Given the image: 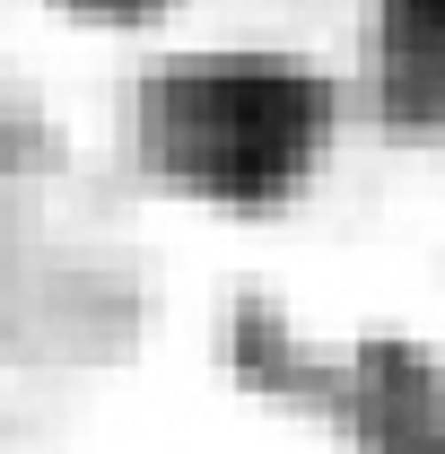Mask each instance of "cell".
Instances as JSON below:
<instances>
[{
  "instance_id": "obj_1",
  "label": "cell",
  "mask_w": 445,
  "mask_h": 454,
  "mask_svg": "<svg viewBox=\"0 0 445 454\" xmlns=\"http://www.w3.org/2000/svg\"><path fill=\"white\" fill-rule=\"evenodd\" d=\"M149 140L175 175L262 201L315 149V88L288 70H210V79H175L149 106Z\"/></svg>"
},
{
  "instance_id": "obj_3",
  "label": "cell",
  "mask_w": 445,
  "mask_h": 454,
  "mask_svg": "<svg viewBox=\"0 0 445 454\" xmlns=\"http://www.w3.org/2000/svg\"><path fill=\"white\" fill-rule=\"evenodd\" d=\"M79 9H149V0H79Z\"/></svg>"
},
{
  "instance_id": "obj_2",
  "label": "cell",
  "mask_w": 445,
  "mask_h": 454,
  "mask_svg": "<svg viewBox=\"0 0 445 454\" xmlns=\"http://www.w3.org/2000/svg\"><path fill=\"white\" fill-rule=\"evenodd\" d=\"M385 44H393V79L402 88L445 97V0H393Z\"/></svg>"
}]
</instances>
